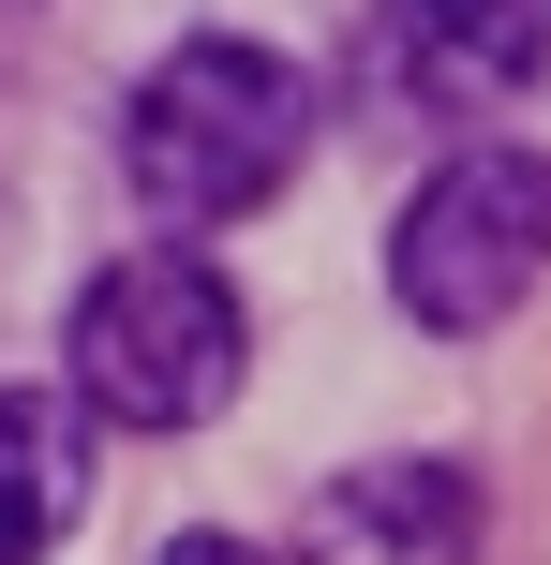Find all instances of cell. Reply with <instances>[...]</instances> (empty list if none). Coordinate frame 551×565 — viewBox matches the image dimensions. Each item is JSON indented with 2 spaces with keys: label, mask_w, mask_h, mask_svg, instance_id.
Returning a JSON list of instances; mask_svg holds the SVG:
<instances>
[{
  "label": "cell",
  "mask_w": 551,
  "mask_h": 565,
  "mask_svg": "<svg viewBox=\"0 0 551 565\" xmlns=\"http://www.w3.org/2000/svg\"><path fill=\"white\" fill-rule=\"evenodd\" d=\"M388 45L433 105H522L551 89V0H388Z\"/></svg>",
  "instance_id": "4"
},
{
  "label": "cell",
  "mask_w": 551,
  "mask_h": 565,
  "mask_svg": "<svg viewBox=\"0 0 551 565\" xmlns=\"http://www.w3.org/2000/svg\"><path fill=\"white\" fill-rule=\"evenodd\" d=\"M60 372H75L89 431H194L224 417V387L254 372V328H239V282L194 254V238H149V254L75 282V328H60Z\"/></svg>",
  "instance_id": "2"
},
{
  "label": "cell",
  "mask_w": 551,
  "mask_h": 565,
  "mask_svg": "<svg viewBox=\"0 0 551 565\" xmlns=\"http://www.w3.org/2000/svg\"><path fill=\"white\" fill-rule=\"evenodd\" d=\"M328 536H358L373 565H463L477 521H492V491L463 477V461H373V477H328Z\"/></svg>",
  "instance_id": "5"
},
{
  "label": "cell",
  "mask_w": 551,
  "mask_h": 565,
  "mask_svg": "<svg viewBox=\"0 0 551 565\" xmlns=\"http://www.w3.org/2000/svg\"><path fill=\"white\" fill-rule=\"evenodd\" d=\"M149 565H284V551H254V536H224V521H194V536H165Z\"/></svg>",
  "instance_id": "7"
},
{
  "label": "cell",
  "mask_w": 551,
  "mask_h": 565,
  "mask_svg": "<svg viewBox=\"0 0 551 565\" xmlns=\"http://www.w3.org/2000/svg\"><path fill=\"white\" fill-rule=\"evenodd\" d=\"M537 282H551V149H447L388 224V298L433 342H477Z\"/></svg>",
  "instance_id": "3"
},
{
  "label": "cell",
  "mask_w": 551,
  "mask_h": 565,
  "mask_svg": "<svg viewBox=\"0 0 551 565\" xmlns=\"http://www.w3.org/2000/svg\"><path fill=\"white\" fill-rule=\"evenodd\" d=\"M314 164V75L254 30H179L119 105V179L149 224H254L284 179Z\"/></svg>",
  "instance_id": "1"
},
{
  "label": "cell",
  "mask_w": 551,
  "mask_h": 565,
  "mask_svg": "<svg viewBox=\"0 0 551 565\" xmlns=\"http://www.w3.org/2000/svg\"><path fill=\"white\" fill-rule=\"evenodd\" d=\"M89 507V417L60 387H0V565H45Z\"/></svg>",
  "instance_id": "6"
}]
</instances>
